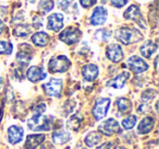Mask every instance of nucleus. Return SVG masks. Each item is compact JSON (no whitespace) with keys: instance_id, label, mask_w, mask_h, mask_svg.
I'll use <instances>...</instances> for the list:
<instances>
[{"instance_id":"obj_21","label":"nucleus","mask_w":159,"mask_h":149,"mask_svg":"<svg viewBox=\"0 0 159 149\" xmlns=\"http://www.w3.org/2000/svg\"><path fill=\"white\" fill-rule=\"evenodd\" d=\"M71 135L69 132L66 131H56L55 133L52 134V140L55 144L58 145H62L66 144L70 140Z\"/></svg>"},{"instance_id":"obj_26","label":"nucleus","mask_w":159,"mask_h":149,"mask_svg":"<svg viewBox=\"0 0 159 149\" xmlns=\"http://www.w3.org/2000/svg\"><path fill=\"white\" fill-rule=\"evenodd\" d=\"M30 33H31V27H30V25H27V24L19 25V27H16L13 31L14 35L19 36V37H26Z\"/></svg>"},{"instance_id":"obj_29","label":"nucleus","mask_w":159,"mask_h":149,"mask_svg":"<svg viewBox=\"0 0 159 149\" xmlns=\"http://www.w3.org/2000/svg\"><path fill=\"white\" fill-rule=\"evenodd\" d=\"M55 7V2L52 0H42L38 5V9L42 10L43 12H49Z\"/></svg>"},{"instance_id":"obj_37","label":"nucleus","mask_w":159,"mask_h":149,"mask_svg":"<svg viewBox=\"0 0 159 149\" xmlns=\"http://www.w3.org/2000/svg\"><path fill=\"white\" fill-rule=\"evenodd\" d=\"M1 86H2V79L0 78V88H1Z\"/></svg>"},{"instance_id":"obj_2","label":"nucleus","mask_w":159,"mask_h":149,"mask_svg":"<svg viewBox=\"0 0 159 149\" xmlns=\"http://www.w3.org/2000/svg\"><path fill=\"white\" fill-rule=\"evenodd\" d=\"M115 37L124 45H130L143 40V34L133 27H121L115 32Z\"/></svg>"},{"instance_id":"obj_27","label":"nucleus","mask_w":159,"mask_h":149,"mask_svg":"<svg viewBox=\"0 0 159 149\" xmlns=\"http://www.w3.org/2000/svg\"><path fill=\"white\" fill-rule=\"evenodd\" d=\"M136 121H137V118L135 115L126 116V117H124L123 120H122V127H123L124 129L133 128V127L136 125Z\"/></svg>"},{"instance_id":"obj_30","label":"nucleus","mask_w":159,"mask_h":149,"mask_svg":"<svg viewBox=\"0 0 159 149\" xmlns=\"http://www.w3.org/2000/svg\"><path fill=\"white\" fill-rule=\"evenodd\" d=\"M155 97V91L154 90H147V91H145L143 94H142V99H143L144 101H150L152 100V98Z\"/></svg>"},{"instance_id":"obj_10","label":"nucleus","mask_w":159,"mask_h":149,"mask_svg":"<svg viewBox=\"0 0 159 149\" xmlns=\"http://www.w3.org/2000/svg\"><path fill=\"white\" fill-rule=\"evenodd\" d=\"M106 56L109 60L113 62H119L123 59L124 54L122 51V47L118 44H110L108 45L106 49Z\"/></svg>"},{"instance_id":"obj_15","label":"nucleus","mask_w":159,"mask_h":149,"mask_svg":"<svg viewBox=\"0 0 159 149\" xmlns=\"http://www.w3.org/2000/svg\"><path fill=\"white\" fill-rule=\"evenodd\" d=\"M98 73L99 69L94 64H87L82 68V76L87 81H94L98 77Z\"/></svg>"},{"instance_id":"obj_33","label":"nucleus","mask_w":159,"mask_h":149,"mask_svg":"<svg viewBox=\"0 0 159 149\" xmlns=\"http://www.w3.org/2000/svg\"><path fill=\"white\" fill-rule=\"evenodd\" d=\"M80 3L83 8H91L96 3V0H80Z\"/></svg>"},{"instance_id":"obj_17","label":"nucleus","mask_w":159,"mask_h":149,"mask_svg":"<svg viewBox=\"0 0 159 149\" xmlns=\"http://www.w3.org/2000/svg\"><path fill=\"white\" fill-rule=\"evenodd\" d=\"M45 140L44 134H34L29 135L25 142V148L26 149H36L40 144H43Z\"/></svg>"},{"instance_id":"obj_32","label":"nucleus","mask_w":159,"mask_h":149,"mask_svg":"<svg viewBox=\"0 0 159 149\" xmlns=\"http://www.w3.org/2000/svg\"><path fill=\"white\" fill-rule=\"evenodd\" d=\"M111 1V5L116 8H122L128 3L129 0H110Z\"/></svg>"},{"instance_id":"obj_1","label":"nucleus","mask_w":159,"mask_h":149,"mask_svg":"<svg viewBox=\"0 0 159 149\" xmlns=\"http://www.w3.org/2000/svg\"><path fill=\"white\" fill-rule=\"evenodd\" d=\"M53 121L44 113H35L27 121V126L33 132H48L52 128Z\"/></svg>"},{"instance_id":"obj_9","label":"nucleus","mask_w":159,"mask_h":149,"mask_svg":"<svg viewBox=\"0 0 159 149\" xmlns=\"http://www.w3.org/2000/svg\"><path fill=\"white\" fill-rule=\"evenodd\" d=\"M126 65L130 68V70L133 71L134 73H142L148 69L147 62L142 59L141 57H139V56H131L128 59Z\"/></svg>"},{"instance_id":"obj_20","label":"nucleus","mask_w":159,"mask_h":149,"mask_svg":"<svg viewBox=\"0 0 159 149\" xmlns=\"http://www.w3.org/2000/svg\"><path fill=\"white\" fill-rule=\"evenodd\" d=\"M102 140V135L98 131H93L89 133L84 138V142L87 147H94L98 145Z\"/></svg>"},{"instance_id":"obj_18","label":"nucleus","mask_w":159,"mask_h":149,"mask_svg":"<svg viewBox=\"0 0 159 149\" xmlns=\"http://www.w3.org/2000/svg\"><path fill=\"white\" fill-rule=\"evenodd\" d=\"M129 77H130V73L124 71V72L120 73L119 76H117L116 78L109 80L108 82H107V86L111 88H115V89H121V88H123V86L125 85Z\"/></svg>"},{"instance_id":"obj_31","label":"nucleus","mask_w":159,"mask_h":149,"mask_svg":"<svg viewBox=\"0 0 159 149\" xmlns=\"http://www.w3.org/2000/svg\"><path fill=\"white\" fill-rule=\"evenodd\" d=\"M73 0H58V6H59L60 9H63V10H66L70 5L72 3Z\"/></svg>"},{"instance_id":"obj_35","label":"nucleus","mask_w":159,"mask_h":149,"mask_svg":"<svg viewBox=\"0 0 159 149\" xmlns=\"http://www.w3.org/2000/svg\"><path fill=\"white\" fill-rule=\"evenodd\" d=\"M111 142H106V144H102L100 147H98L97 149H110L111 148Z\"/></svg>"},{"instance_id":"obj_12","label":"nucleus","mask_w":159,"mask_h":149,"mask_svg":"<svg viewBox=\"0 0 159 149\" xmlns=\"http://www.w3.org/2000/svg\"><path fill=\"white\" fill-rule=\"evenodd\" d=\"M63 16L61 13H53L48 18L47 29L53 32H59L63 27Z\"/></svg>"},{"instance_id":"obj_11","label":"nucleus","mask_w":159,"mask_h":149,"mask_svg":"<svg viewBox=\"0 0 159 149\" xmlns=\"http://www.w3.org/2000/svg\"><path fill=\"white\" fill-rule=\"evenodd\" d=\"M26 77L31 82H38L40 80H44L47 77L46 71H44V69L37 66H32L29 68L26 72Z\"/></svg>"},{"instance_id":"obj_5","label":"nucleus","mask_w":159,"mask_h":149,"mask_svg":"<svg viewBox=\"0 0 159 149\" xmlns=\"http://www.w3.org/2000/svg\"><path fill=\"white\" fill-rule=\"evenodd\" d=\"M110 107V99L108 98H100L95 102L93 107V115L96 121H100L107 115Z\"/></svg>"},{"instance_id":"obj_4","label":"nucleus","mask_w":159,"mask_h":149,"mask_svg":"<svg viewBox=\"0 0 159 149\" xmlns=\"http://www.w3.org/2000/svg\"><path fill=\"white\" fill-rule=\"evenodd\" d=\"M81 36H82V32L80 31L77 27H70L64 29L63 31L60 33L59 38H60V41H62V42L66 43V44L72 45L79 42Z\"/></svg>"},{"instance_id":"obj_24","label":"nucleus","mask_w":159,"mask_h":149,"mask_svg":"<svg viewBox=\"0 0 159 149\" xmlns=\"http://www.w3.org/2000/svg\"><path fill=\"white\" fill-rule=\"evenodd\" d=\"M118 107V110H119L120 113H126L128 111H130L131 107H132V104H131V101L128 100L125 98H119L116 102Z\"/></svg>"},{"instance_id":"obj_7","label":"nucleus","mask_w":159,"mask_h":149,"mask_svg":"<svg viewBox=\"0 0 159 149\" xmlns=\"http://www.w3.org/2000/svg\"><path fill=\"white\" fill-rule=\"evenodd\" d=\"M98 132L106 136H111L116 133L120 132V125L115 118H108L107 121H104L98 126Z\"/></svg>"},{"instance_id":"obj_28","label":"nucleus","mask_w":159,"mask_h":149,"mask_svg":"<svg viewBox=\"0 0 159 149\" xmlns=\"http://www.w3.org/2000/svg\"><path fill=\"white\" fill-rule=\"evenodd\" d=\"M12 49H13V46L11 43L0 41V55H9L12 53Z\"/></svg>"},{"instance_id":"obj_19","label":"nucleus","mask_w":159,"mask_h":149,"mask_svg":"<svg viewBox=\"0 0 159 149\" xmlns=\"http://www.w3.org/2000/svg\"><path fill=\"white\" fill-rule=\"evenodd\" d=\"M157 48H158V46H157L156 43L152 42V41H147V42H145L143 45H142L141 54H142V56H143V57L150 58L152 54L157 51Z\"/></svg>"},{"instance_id":"obj_22","label":"nucleus","mask_w":159,"mask_h":149,"mask_svg":"<svg viewBox=\"0 0 159 149\" xmlns=\"http://www.w3.org/2000/svg\"><path fill=\"white\" fill-rule=\"evenodd\" d=\"M32 42L36 45V46H46L49 42V35L45 32H37L32 36Z\"/></svg>"},{"instance_id":"obj_36","label":"nucleus","mask_w":159,"mask_h":149,"mask_svg":"<svg viewBox=\"0 0 159 149\" xmlns=\"http://www.w3.org/2000/svg\"><path fill=\"white\" fill-rule=\"evenodd\" d=\"M3 29H5V25H3V22L1 20H0V34L2 33Z\"/></svg>"},{"instance_id":"obj_14","label":"nucleus","mask_w":159,"mask_h":149,"mask_svg":"<svg viewBox=\"0 0 159 149\" xmlns=\"http://www.w3.org/2000/svg\"><path fill=\"white\" fill-rule=\"evenodd\" d=\"M23 136H24V131H23L22 127L13 125L8 129V138H9V142L12 145L19 144L20 142H22Z\"/></svg>"},{"instance_id":"obj_8","label":"nucleus","mask_w":159,"mask_h":149,"mask_svg":"<svg viewBox=\"0 0 159 149\" xmlns=\"http://www.w3.org/2000/svg\"><path fill=\"white\" fill-rule=\"evenodd\" d=\"M62 82L61 79H50L47 83H45L43 86L45 92L48 94L49 97H56V98H59L60 94H61V90H62Z\"/></svg>"},{"instance_id":"obj_3","label":"nucleus","mask_w":159,"mask_h":149,"mask_svg":"<svg viewBox=\"0 0 159 149\" xmlns=\"http://www.w3.org/2000/svg\"><path fill=\"white\" fill-rule=\"evenodd\" d=\"M71 66V62L66 56L58 55L52 57L48 62V69L51 72H66Z\"/></svg>"},{"instance_id":"obj_23","label":"nucleus","mask_w":159,"mask_h":149,"mask_svg":"<svg viewBox=\"0 0 159 149\" xmlns=\"http://www.w3.org/2000/svg\"><path fill=\"white\" fill-rule=\"evenodd\" d=\"M83 121V116L81 113H75L69 118L68 123H66V126L69 129H73V131H77L82 124Z\"/></svg>"},{"instance_id":"obj_25","label":"nucleus","mask_w":159,"mask_h":149,"mask_svg":"<svg viewBox=\"0 0 159 149\" xmlns=\"http://www.w3.org/2000/svg\"><path fill=\"white\" fill-rule=\"evenodd\" d=\"M31 59H32V55L31 54H29V52L27 51H23V49H21V51L18 53V55H16V60H18L19 64L22 65V66H26V65H29V62H31Z\"/></svg>"},{"instance_id":"obj_6","label":"nucleus","mask_w":159,"mask_h":149,"mask_svg":"<svg viewBox=\"0 0 159 149\" xmlns=\"http://www.w3.org/2000/svg\"><path fill=\"white\" fill-rule=\"evenodd\" d=\"M123 17L128 20H133L134 22H136L143 29H146V22L144 20L142 12L139 10V7L136 5H132L131 7L128 8V10H125V12L123 13Z\"/></svg>"},{"instance_id":"obj_16","label":"nucleus","mask_w":159,"mask_h":149,"mask_svg":"<svg viewBox=\"0 0 159 149\" xmlns=\"http://www.w3.org/2000/svg\"><path fill=\"white\" fill-rule=\"evenodd\" d=\"M155 126V120L152 116H147V117L143 118L141 121V123L139 124V127H137V133L141 134V135H145V134H148L149 132L152 131Z\"/></svg>"},{"instance_id":"obj_34","label":"nucleus","mask_w":159,"mask_h":149,"mask_svg":"<svg viewBox=\"0 0 159 149\" xmlns=\"http://www.w3.org/2000/svg\"><path fill=\"white\" fill-rule=\"evenodd\" d=\"M45 110H46V105H45L44 103H40V104H38L37 107L34 109V113H44Z\"/></svg>"},{"instance_id":"obj_13","label":"nucleus","mask_w":159,"mask_h":149,"mask_svg":"<svg viewBox=\"0 0 159 149\" xmlns=\"http://www.w3.org/2000/svg\"><path fill=\"white\" fill-rule=\"evenodd\" d=\"M107 10L104 7H97L93 11L91 17V24L92 25H102L107 20Z\"/></svg>"}]
</instances>
